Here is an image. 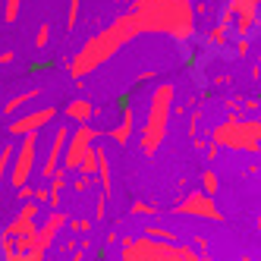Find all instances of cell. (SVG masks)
<instances>
[{
    "label": "cell",
    "instance_id": "6da1fadb",
    "mask_svg": "<svg viewBox=\"0 0 261 261\" xmlns=\"http://www.w3.org/2000/svg\"><path fill=\"white\" fill-rule=\"evenodd\" d=\"M136 35H142V22H139V16L129 10L126 16H117L114 22H110L104 32H98L95 38H88L79 50H76V57L69 60V76L72 79H82L88 76V72H95L101 63H107L114 54L129 44L136 38Z\"/></svg>",
    "mask_w": 261,
    "mask_h": 261
},
{
    "label": "cell",
    "instance_id": "7a4b0ae2",
    "mask_svg": "<svg viewBox=\"0 0 261 261\" xmlns=\"http://www.w3.org/2000/svg\"><path fill=\"white\" fill-rule=\"evenodd\" d=\"M142 32H158L173 41L195 38V0H133Z\"/></svg>",
    "mask_w": 261,
    "mask_h": 261
},
{
    "label": "cell",
    "instance_id": "3957f363",
    "mask_svg": "<svg viewBox=\"0 0 261 261\" xmlns=\"http://www.w3.org/2000/svg\"><path fill=\"white\" fill-rule=\"evenodd\" d=\"M173 98H176V88L170 82L154 85L151 98H148L145 120H142V151L145 154H154L164 145L167 126H170V114H173Z\"/></svg>",
    "mask_w": 261,
    "mask_h": 261
},
{
    "label": "cell",
    "instance_id": "277c9868",
    "mask_svg": "<svg viewBox=\"0 0 261 261\" xmlns=\"http://www.w3.org/2000/svg\"><path fill=\"white\" fill-rule=\"evenodd\" d=\"M211 142L217 148H230V151H261V142L255 136V123L252 120H239V117H227L223 123L214 126Z\"/></svg>",
    "mask_w": 261,
    "mask_h": 261
},
{
    "label": "cell",
    "instance_id": "5b68a950",
    "mask_svg": "<svg viewBox=\"0 0 261 261\" xmlns=\"http://www.w3.org/2000/svg\"><path fill=\"white\" fill-rule=\"evenodd\" d=\"M38 148H41V133L22 136L19 148L13 151V164H10V176L7 182L13 189H22V186L35 176V164H38Z\"/></svg>",
    "mask_w": 261,
    "mask_h": 261
},
{
    "label": "cell",
    "instance_id": "8992f818",
    "mask_svg": "<svg viewBox=\"0 0 261 261\" xmlns=\"http://www.w3.org/2000/svg\"><path fill=\"white\" fill-rule=\"evenodd\" d=\"M98 139V129H91L88 123H76V129L69 133V142H66V151H63V170L66 173H76L79 170V161L85 158V151Z\"/></svg>",
    "mask_w": 261,
    "mask_h": 261
},
{
    "label": "cell",
    "instance_id": "52a82bcc",
    "mask_svg": "<svg viewBox=\"0 0 261 261\" xmlns=\"http://www.w3.org/2000/svg\"><path fill=\"white\" fill-rule=\"evenodd\" d=\"M54 120H57V107H35L29 110V114H19V117H13V123L7 126L10 129V136L16 139H22V136H32V133H41L44 126H50Z\"/></svg>",
    "mask_w": 261,
    "mask_h": 261
},
{
    "label": "cell",
    "instance_id": "ba28073f",
    "mask_svg": "<svg viewBox=\"0 0 261 261\" xmlns=\"http://www.w3.org/2000/svg\"><path fill=\"white\" fill-rule=\"evenodd\" d=\"M176 211H179V214H189V217H201V220H214V223L223 220V214H220V208H217L214 195L201 192V189L186 195V198L176 204Z\"/></svg>",
    "mask_w": 261,
    "mask_h": 261
},
{
    "label": "cell",
    "instance_id": "9c48e42d",
    "mask_svg": "<svg viewBox=\"0 0 261 261\" xmlns=\"http://www.w3.org/2000/svg\"><path fill=\"white\" fill-rule=\"evenodd\" d=\"M69 133H72V129H69L66 123L54 126V136H50V142H47L44 164H41V179H44V182L60 170V164H63V151H66V142H69Z\"/></svg>",
    "mask_w": 261,
    "mask_h": 261
},
{
    "label": "cell",
    "instance_id": "30bf717a",
    "mask_svg": "<svg viewBox=\"0 0 261 261\" xmlns=\"http://www.w3.org/2000/svg\"><path fill=\"white\" fill-rule=\"evenodd\" d=\"M66 223H69V217H66L60 208H54V211L38 223V249H41V252H47V249H50V242L57 239V233L66 227Z\"/></svg>",
    "mask_w": 261,
    "mask_h": 261
},
{
    "label": "cell",
    "instance_id": "8fae6325",
    "mask_svg": "<svg viewBox=\"0 0 261 261\" xmlns=\"http://www.w3.org/2000/svg\"><path fill=\"white\" fill-rule=\"evenodd\" d=\"M120 110H123V117H120V123L114 129H107V136L114 139L117 145H126L129 139L136 136V114H133V104H126V98L120 101Z\"/></svg>",
    "mask_w": 261,
    "mask_h": 261
},
{
    "label": "cell",
    "instance_id": "7c38bea8",
    "mask_svg": "<svg viewBox=\"0 0 261 261\" xmlns=\"http://www.w3.org/2000/svg\"><path fill=\"white\" fill-rule=\"evenodd\" d=\"M41 95H44V88H38V85H35V88H25V91H19V95H13V98L4 104V114H7V117H16V114H19V110H22L25 104L38 101Z\"/></svg>",
    "mask_w": 261,
    "mask_h": 261
},
{
    "label": "cell",
    "instance_id": "4fadbf2b",
    "mask_svg": "<svg viewBox=\"0 0 261 261\" xmlns=\"http://www.w3.org/2000/svg\"><path fill=\"white\" fill-rule=\"evenodd\" d=\"M204 44L214 47V50H230V44H233V32L214 22V25H208V32H204Z\"/></svg>",
    "mask_w": 261,
    "mask_h": 261
},
{
    "label": "cell",
    "instance_id": "5bb4252c",
    "mask_svg": "<svg viewBox=\"0 0 261 261\" xmlns=\"http://www.w3.org/2000/svg\"><path fill=\"white\" fill-rule=\"evenodd\" d=\"M66 117L76 120V123H91V117H95V104L85 101V98H72L66 104Z\"/></svg>",
    "mask_w": 261,
    "mask_h": 261
},
{
    "label": "cell",
    "instance_id": "9a60e30c",
    "mask_svg": "<svg viewBox=\"0 0 261 261\" xmlns=\"http://www.w3.org/2000/svg\"><path fill=\"white\" fill-rule=\"evenodd\" d=\"M79 176H88V179H95L98 176V148L91 145L88 151H85V158L79 161V170H76Z\"/></svg>",
    "mask_w": 261,
    "mask_h": 261
},
{
    "label": "cell",
    "instance_id": "2e32d148",
    "mask_svg": "<svg viewBox=\"0 0 261 261\" xmlns=\"http://www.w3.org/2000/svg\"><path fill=\"white\" fill-rule=\"evenodd\" d=\"M13 151H16V145L7 142V145H0V186L7 182L10 176V164H13Z\"/></svg>",
    "mask_w": 261,
    "mask_h": 261
},
{
    "label": "cell",
    "instance_id": "e0dca14e",
    "mask_svg": "<svg viewBox=\"0 0 261 261\" xmlns=\"http://www.w3.org/2000/svg\"><path fill=\"white\" fill-rule=\"evenodd\" d=\"M145 236H148V239H161V242H173V246H179V236H176L173 230L158 227V223H148V227H145Z\"/></svg>",
    "mask_w": 261,
    "mask_h": 261
},
{
    "label": "cell",
    "instance_id": "ac0fdd59",
    "mask_svg": "<svg viewBox=\"0 0 261 261\" xmlns=\"http://www.w3.org/2000/svg\"><path fill=\"white\" fill-rule=\"evenodd\" d=\"M19 13H22V0H4V22L7 25H13L19 19Z\"/></svg>",
    "mask_w": 261,
    "mask_h": 261
},
{
    "label": "cell",
    "instance_id": "d6986e66",
    "mask_svg": "<svg viewBox=\"0 0 261 261\" xmlns=\"http://www.w3.org/2000/svg\"><path fill=\"white\" fill-rule=\"evenodd\" d=\"M220 189V182H217V173L214 170H204L201 173V192H208V195H217Z\"/></svg>",
    "mask_w": 261,
    "mask_h": 261
},
{
    "label": "cell",
    "instance_id": "ffe728a7",
    "mask_svg": "<svg viewBox=\"0 0 261 261\" xmlns=\"http://www.w3.org/2000/svg\"><path fill=\"white\" fill-rule=\"evenodd\" d=\"M38 214H41V201H35V198L22 201V208H19V217H25V220H38Z\"/></svg>",
    "mask_w": 261,
    "mask_h": 261
},
{
    "label": "cell",
    "instance_id": "44dd1931",
    "mask_svg": "<svg viewBox=\"0 0 261 261\" xmlns=\"http://www.w3.org/2000/svg\"><path fill=\"white\" fill-rule=\"evenodd\" d=\"M50 22H41L38 25V32H35V50H44L47 47V41H50Z\"/></svg>",
    "mask_w": 261,
    "mask_h": 261
},
{
    "label": "cell",
    "instance_id": "7402d4cb",
    "mask_svg": "<svg viewBox=\"0 0 261 261\" xmlns=\"http://www.w3.org/2000/svg\"><path fill=\"white\" fill-rule=\"evenodd\" d=\"M69 230L79 233V236H88L91 233V217H72L69 220Z\"/></svg>",
    "mask_w": 261,
    "mask_h": 261
},
{
    "label": "cell",
    "instance_id": "603a6c76",
    "mask_svg": "<svg viewBox=\"0 0 261 261\" xmlns=\"http://www.w3.org/2000/svg\"><path fill=\"white\" fill-rule=\"evenodd\" d=\"M76 19H79V0H69V10H66V32L76 29Z\"/></svg>",
    "mask_w": 261,
    "mask_h": 261
},
{
    "label": "cell",
    "instance_id": "cb8c5ba5",
    "mask_svg": "<svg viewBox=\"0 0 261 261\" xmlns=\"http://www.w3.org/2000/svg\"><path fill=\"white\" fill-rule=\"evenodd\" d=\"M129 214H145V217H151L154 208H151V204H145V201H133V204H129Z\"/></svg>",
    "mask_w": 261,
    "mask_h": 261
},
{
    "label": "cell",
    "instance_id": "d4e9b609",
    "mask_svg": "<svg viewBox=\"0 0 261 261\" xmlns=\"http://www.w3.org/2000/svg\"><path fill=\"white\" fill-rule=\"evenodd\" d=\"M249 44H252V38H236L230 47H233V54H239V57H246V54H249Z\"/></svg>",
    "mask_w": 261,
    "mask_h": 261
},
{
    "label": "cell",
    "instance_id": "484cf974",
    "mask_svg": "<svg viewBox=\"0 0 261 261\" xmlns=\"http://www.w3.org/2000/svg\"><path fill=\"white\" fill-rule=\"evenodd\" d=\"M88 182H91L88 176H79V173H76V179L69 182V189H72V192H85V189H88Z\"/></svg>",
    "mask_w": 261,
    "mask_h": 261
},
{
    "label": "cell",
    "instance_id": "4316f807",
    "mask_svg": "<svg viewBox=\"0 0 261 261\" xmlns=\"http://www.w3.org/2000/svg\"><path fill=\"white\" fill-rule=\"evenodd\" d=\"M104 214H107V198H104V195H98V201H95V217H98V220H104Z\"/></svg>",
    "mask_w": 261,
    "mask_h": 261
},
{
    "label": "cell",
    "instance_id": "83f0119b",
    "mask_svg": "<svg viewBox=\"0 0 261 261\" xmlns=\"http://www.w3.org/2000/svg\"><path fill=\"white\" fill-rule=\"evenodd\" d=\"M22 261H44V252H41V249H32Z\"/></svg>",
    "mask_w": 261,
    "mask_h": 261
},
{
    "label": "cell",
    "instance_id": "f1b7e54d",
    "mask_svg": "<svg viewBox=\"0 0 261 261\" xmlns=\"http://www.w3.org/2000/svg\"><path fill=\"white\" fill-rule=\"evenodd\" d=\"M13 60H16V54H13V50H4V54H0V66H10Z\"/></svg>",
    "mask_w": 261,
    "mask_h": 261
},
{
    "label": "cell",
    "instance_id": "f546056e",
    "mask_svg": "<svg viewBox=\"0 0 261 261\" xmlns=\"http://www.w3.org/2000/svg\"><path fill=\"white\" fill-rule=\"evenodd\" d=\"M255 123V136H258V142H261V120H252Z\"/></svg>",
    "mask_w": 261,
    "mask_h": 261
},
{
    "label": "cell",
    "instance_id": "4dcf8cb0",
    "mask_svg": "<svg viewBox=\"0 0 261 261\" xmlns=\"http://www.w3.org/2000/svg\"><path fill=\"white\" fill-rule=\"evenodd\" d=\"M249 4H255V7H258V4H261V0H249Z\"/></svg>",
    "mask_w": 261,
    "mask_h": 261
}]
</instances>
